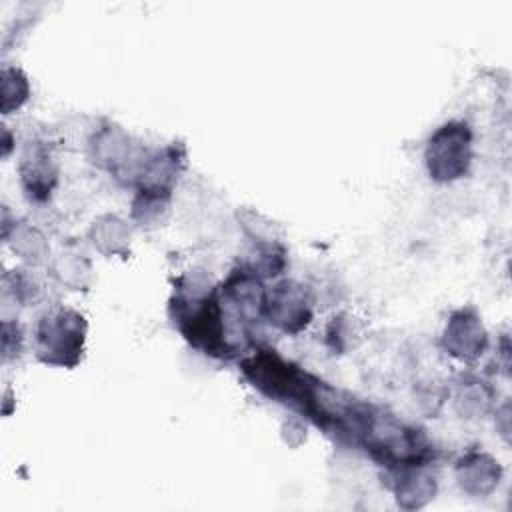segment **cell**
I'll return each mask as SVG.
<instances>
[{
    "label": "cell",
    "instance_id": "9a60e30c",
    "mask_svg": "<svg viewBox=\"0 0 512 512\" xmlns=\"http://www.w3.org/2000/svg\"><path fill=\"white\" fill-rule=\"evenodd\" d=\"M242 266H246L258 278L278 276L286 268V250L276 240H256L250 260Z\"/></svg>",
    "mask_w": 512,
    "mask_h": 512
},
{
    "label": "cell",
    "instance_id": "9c48e42d",
    "mask_svg": "<svg viewBox=\"0 0 512 512\" xmlns=\"http://www.w3.org/2000/svg\"><path fill=\"white\" fill-rule=\"evenodd\" d=\"M446 354L470 362L484 354L488 346V334L482 318L474 308H458L450 314L440 340Z\"/></svg>",
    "mask_w": 512,
    "mask_h": 512
},
{
    "label": "cell",
    "instance_id": "3957f363",
    "mask_svg": "<svg viewBox=\"0 0 512 512\" xmlns=\"http://www.w3.org/2000/svg\"><path fill=\"white\" fill-rule=\"evenodd\" d=\"M358 446L386 470L428 466L434 458V446L420 428L376 406H372L368 414Z\"/></svg>",
    "mask_w": 512,
    "mask_h": 512
},
{
    "label": "cell",
    "instance_id": "30bf717a",
    "mask_svg": "<svg viewBox=\"0 0 512 512\" xmlns=\"http://www.w3.org/2000/svg\"><path fill=\"white\" fill-rule=\"evenodd\" d=\"M20 182L26 196L34 202H46L58 182V166L50 150L34 142L30 144L20 160Z\"/></svg>",
    "mask_w": 512,
    "mask_h": 512
},
{
    "label": "cell",
    "instance_id": "7c38bea8",
    "mask_svg": "<svg viewBox=\"0 0 512 512\" xmlns=\"http://www.w3.org/2000/svg\"><path fill=\"white\" fill-rule=\"evenodd\" d=\"M90 150L94 162L114 174H122L126 170L130 172V160L138 158V154H132L130 150V136L114 124H108L94 132L90 140Z\"/></svg>",
    "mask_w": 512,
    "mask_h": 512
},
{
    "label": "cell",
    "instance_id": "8992f818",
    "mask_svg": "<svg viewBox=\"0 0 512 512\" xmlns=\"http://www.w3.org/2000/svg\"><path fill=\"white\" fill-rule=\"evenodd\" d=\"M314 316V300L308 286L296 280H280L266 290L264 318L286 334L302 332Z\"/></svg>",
    "mask_w": 512,
    "mask_h": 512
},
{
    "label": "cell",
    "instance_id": "277c9868",
    "mask_svg": "<svg viewBox=\"0 0 512 512\" xmlns=\"http://www.w3.org/2000/svg\"><path fill=\"white\" fill-rule=\"evenodd\" d=\"M88 324L68 306L44 312L34 328V352L40 362L58 368H74L82 360Z\"/></svg>",
    "mask_w": 512,
    "mask_h": 512
},
{
    "label": "cell",
    "instance_id": "6da1fadb",
    "mask_svg": "<svg viewBox=\"0 0 512 512\" xmlns=\"http://www.w3.org/2000/svg\"><path fill=\"white\" fill-rule=\"evenodd\" d=\"M240 372L252 388L314 422L326 434L346 442L360 418L364 402L342 392L270 346H258L242 358Z\"/></svg>",
    "mask_w": 512,
    "mask_h": 512
},
{
    "label": "cell",
    "instance_id": "ffe728a7",
    "mask_svg": "<svg viewBox=\"0 0 512 512\" xmlns=\"http://www.w3.org/2000/svg\"><path fill=\"white\" fill-rule=\"evenodd\" d=\"M4 280L12 282L10 286H6V290H12L14 300L20 302H28V300H36L40 286L36 284V280L32 276H28L24 270H14L12 276H6Z\"/></svg>",
    "mask_w": 512,
    "mask_h": 512
},
{
    "label": "cell",
    "instance_id": "ac0fdd59",
    "mask_svg": "<svg viewBox=\"0 0 512 512\" xmlns=\"http://www.w3.org/2000/svg\"><path fill=\"white\" fill-rule=\"evenodd\" d=\"M30 96L28 78L20 68L4 66L2 68V112L10 114L18 110Z\"/></svg>",
    "mask_w": 512,
    "mask_h": 512
},
{
    "label": "cell",
    "instance_id": "e0dca14e",
    "mask_svg": "<svg viewBox=\"0 0 512 512\" xmlns=\"http://www.w3.org/2000/svg\"><path fill=\"white\" fill-rule=\"evenodd\" d=\"M492 400V390L482 380H466L456 396V408L468 418L482 416Z\"/></svg>",
    "mask_w": 512,
    "mask_h": 512
},
{
    "label": "cell",
    "instance_id": "5b68a950",
    "mask_svg": "<svg viewBox=\"0 0 512 512\" xmlns=\"http://www.w3.org/2000/svg\"><path fill=\"white\" fill-rule=\"evenodd\" d=\"M426 170L436 182L462 178L472 164V130L464 120H450L438 126L424 150Z\"/></svg>",
    "mask_w": 512,
    "mask_h": 512
},
{
    "label": "cell",
    "instance_id": "2e32d148",
    "mask_svg": "<svg viewBox=\"0 0 512 512\" xmlns=\"http://www.w3.org/2000/svg\"><path fill=\"white\" fill-rule=\"evenodd\" d=\"M4 238L14 254L28 262H40L46 254L44 236L34 226H28L24 222H14L12 230H4Z\"/></svg>",
    "mask_w": 512,
    "mask_h": 512
},
{
    "label": "cell",
    "instance_id": "52a82bcc",
    "mask_svg": "<svg viewBox=\"0 0 512 512\" xmlns=\"http://www.w3.org/2000/svg\"><path fill=\"white\" fill-rule=\"evenodd\" d=\"M186 150L182 144H166L162 148L144 150L138 154L130 176L138 190L170 196L180 172L184 170Z\"/></svg>",
    "mask_w": 512,
    "mask_h": 512
},
{
    "label": "cell",
    "instance_id": "4fadbf2b",
    "mask_svg": "<svg viewBox=\"0 0 512 512\" xmlns=\"http://www.w3.org/2000/svg\"><path fill=\"white\" fill-rule=\"evenodd\" d=\"M394 478L392 490L396 494V502L406 508H422L436 494V478L426 470V466H408L398 470H388Z\"/></svg>",
    "mask_w": 512,
    "mask_h": 512
},
{
    "label": "cell",
    "instance_id": "8fae6325",
    "mask_svg": "<svg viewBox=\"0 0 512 512\" xmlns=\"http://www.w3.org/2000/svg\"><path fill=\"white\" fill-rule=\"evenodd\" d=\"M454 474L464 492L474 498H484L496 490L502 478V468L490 454L482 450H470L458 458Z\"/></svg>",
    "mask_w": 512,
    "mask_h": 512
},
{
    "label": "cell",
    "instance_id": "d6986e66",
    "mask_svg": "<svg viewBox=\"0 0 512 512\" xmlns=\"http://www.w3.org/2000/svg\"><path fill=\"white\" fill-rule=\"evenodd\" d=\"M168 206H170V196L138 190L132 202V216L140 226L148 228L150 224H160L164 220Z\"/></svg>",
    "mask_w": 512,
    "mask_h": 512
},
{
    "label": "cell",
    "instance_id": "ba28073f",
    "mask_svg": "<svg viewBox=\"0 0 512 512\" xmlns=\"http://www.w3.org/2000/svg\"><path fill=\"white\" fill-rule=\"evenodd\" d=\"M218 294L226 310L240 324L246 326L264 318L266 288L262 284V278H258L246 266L240 264L230 270L226 280L218 286Z\"/></svg>",
    "mask_w": 512,
    "mask_h": 512
},
{
    "label": "cell",
    "instance_id": "5bb4252c",
    "mask_svg": "<svg viewBox=\"0 0 512 512\" xmlns=\"http://www.w3.org/2000/svg\"><path fill=\"white\" fill-rule=\"evenodd\" d=\"M92 242L104 254H118L126 252V242L130 240V232L126 222L118 216H102L92 224Z\"/></svg>",
    "mask_w": 512,
    "mask_h": 512
},
{
    "label": "cell",
    "instance_id": "7a4b0ae2",
    "mask_svg": "<svg viewBox=\"0 0 512 512\" xmlns=\"http://www.w3.org/2000/svg\"><path fill=\"white\" fill-rule=\"evenodd\" d=\"M170 318L184 340L212 358H232L236 354L234 328L244 330L222 304L218 286H212L200 272L184 274L170 298Z\"/></svg>",
    "mask_w": 512,
    "mask_h": 512
}]
</instances>
